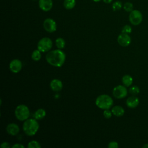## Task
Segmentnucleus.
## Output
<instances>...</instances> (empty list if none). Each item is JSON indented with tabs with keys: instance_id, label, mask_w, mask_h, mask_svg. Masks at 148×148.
<instances>
[{
	"instance_id": "29",
	"label": "nucleus",
	"mask_w": 148,
	"mask_h": 148,
	"mask_svg": "<svg viewBox=\"0 0 148 148\" xmlns=\"http://www.w3.org/2000/svg\"><path fill=\"white\" fill-rule=\"evenodd\" d=\"M12 148H24V146L20 143H16L12 146Z\"/></svg>"
},
{
	"instance_id": "6",
	"label": "nucleus",
	"mask_w": 148,
	"mask_h": 148,
	"mask_svg": "<svg viewBox=\"0 0 148 148\" xmlns=\"http://www.w3.org/2000/svg\"><path fill=\"white\" fill-rule=\"evenodd\" d=\"M143 20L142 13L138 10H133L129 15L130 22L134 25H139Z\"/></svg>"
},
{
	"instance_id": "17",
	"label": "nucleus",
	"mask_w": 148,
	"mask_h": 148,
	"mask_svg": "<svg viewBox=\"0 0 148 148\" xmlns=\"http://www.w3.org/2000/svg\"><path fill=\"white\" fill-rule=\"evenodd\" d=\"M65 9L70 10L73 9L76 5V0H64L63 3Z\"/></svg>"
},
{
	"instance_id": "32",
	"label": "nucleus",
	"mask_w": 148,
	"mask_h": 148,
	"mask_svg": "<svg viewBox=\"0 0 148 148\" xmlns=\"http://www.w3.org/2000/svg\"><path fill=\"white\" fill-rule=\"evenodd\" d=\"M94 2H98L99 1H101V0H92Z\"/></svg>"
},
{
	"instance_id": "12",
	"label": "nucleus",
	"mask_w": 148,
	"mask_h": 148,
	"mask_svg": "<svg viewBox=\"0 0 148 148\" xmlns=\"http://www.w3.org/2000/svg\"><path fill=\"white\" fill-rule=\"evenodd\" d=\"M139 103V99L135 95L128 97L126 100V105L130 108H135Z\"/></svg>"
},
{
	"instance_id": "15",
	"label": "nucleus",
	"mask_w": 148,
	"mask_h": 148,
	"mask_svg": "<svg viewBox=\"0 0 148 148\" xmlns=\"http://www.w3.org/2000/svg\"><path fill=\"white\" fill-rule=\"evenodd\" d=\"M112 114L117 117H121L124 114V109L120 106H114L112 109Z\"/></svg>"
},
{
	"instance_id": "18",
	"label": "nucleus",
	"mask_w": 148,
	"mask_h": 148,
	"mask_svg": "<svg viewBox=\"0 0 148 148\" xmlns=\"http://www.w3.org/2000/svg\"><path fill=\"white\" fill-rule=\"evenodd\" d=\"M35 117L36 120H41L46 116V111L43 109H39L35 113Z\"/></svg>"
},
{
	"instance_id": "2",
	"label": "nucleus",
	"mask_w": 148,
	"mask_h": 148,
	"mask_svg": "<svg viewBox=\"0 0 148 148\" xmlns=\"http://www.w3.org/2000/svg\"><path fill=\"white\" fill-rule=\"evenodd\" d=\"M39 125L36 119H27L25 120L23 129L24 133L28 136L34 135L38 131Z\"/></svg>"
},
{
	"instance_id": "19",
	"label": "nucleus",
	"mask_w": 148,
	"mask_h": 148,
	"mask_svg": "<svg viewBox=\"0 0 148 148\" xmlns=\"http://www.w3.org/2000/svg\"><path fill=\"white\" fill-rule=\"evenodd\" d=\"M31 58L33 60L35 61L40 60V59L41 58V51H39L38 49L35 50L32 53Z\"/></svg>"
},
{
	"instance_id": "28",
	"label": "nucleus",
	"mask_w": 148,
	"mask_h": 148,
	"mask_svg": "<svg viewBox=\"0 0 148 148\" xmlns=\"http://www.w3.org/2000/svg\"><path fill=\"white\" fill-rule=\"evenodd\" d=\"M1 147L2 148H9L10 147V146L9 143L7 142H3L1 144Z\"/></svg>"
},
{
	"instance_id": "30",
	"label": "nucleus",
	"mask_w": 148,
	"mask_h": 148,
	"mask_svg": "<svg viewBox=\"0 0 148 148\" xmlns=\"http://www.w3.org/2000/svg\"><path fill=\"white\" fill-rule=\"evenodd\" d=\"M106 3H110L113 0H102Z\"/></svg>"
},
{
	"instance_id": "4",
	"label": "nucleus",
	"mask_w": 148,
	"mask_h": 148,
	"mask_svg": "<svg viewBox=\"0 0 148 148\" xmlns=\"http://www.w3.org/2000/svg\"><path fill=\"white\" fill-rule=\"evenodd\" d=\"M16 118L20 121H25L29 116V110L25 105H18L14 111Z\"/></svg>"
},
{
	"instance_id": "10",
	"label": "nucleus",
	"mask_w": 148,
	"mask_h": 148,
	"mask_svg": "<svg viewBox=\"0 0 148 148\" xmlns=\"http://www.w3.org/2000/svg\"><path fill=\"white\" fill-rule=\"evenodd\" d=\"M38 5L39 8L44 12H49L53 7L52 0H39Z\"/></svg>"
},
{
	"instance_id": "8",
	"label": "nucleus",
	"mask_w": 148,
	"mask_h": 148,
	"mask_svg": "<svg viewBox=\"0 0 148 148\" xmlns=\"http://www.w3.org/2000/svg\"><path fill=\"white\" fill-rule=\"evenodd\" d=\"M43 28L47 32L51 33L56 31L57 24L53 19L47 18L43 21Z\"/></svg>"
},
{
	"instance_id": "16",
	"label": "nucleus",
	"mask_w": 148,
	"mask_h": 148,
	"mask_svg": "<svg viewBox=\"0 0 148 148\" xmlns=\"http://www.w3.org/2000/svg\"><path fill=\"white\" fill-rule=\"evenodd\" d=\"M122 82L123 85L125 87H130L132 84L133 79L131 76L129 75H125L122 77Z\"/></svg>"
},
{
	"instance_id": "22",
	"label": "nucleus",
	"mask_w": 148,
	"mask_h": 148,
	"mask_svg": "<svg viewBox=\"0 0 148 148\" xmlns=\"http://www.w3.org/2000/svg\"><path fill=\"white\" fill-rule=\"evenodd\" d=\"M133 8H134L133 4L130 2H125L123 5V9L127 12H131L134 10Z\"/></svg>"
},
{
	"instance_id": "20",
	"label": "nucleus",
	"mask_w": 148,
	"mask_h": 148,
	"mask_svg": "<svg viewBox=\"0 0 148 148\" xmlns=\"http://www.w3.org/2000/svg\"><path fill=\"white\" fill-rule=\"evenodd\" d=\"M56 45L58 49H62L65 47V42L63 38H58L56 40Z\"/></svg>"
},
{
	"instance_id": "31",
	"label": "nucleus",
	"mask_w": 148,
	"mask_h": 148,
	"mask_svg": "<svg viewBox=\"0 0 148 148\" xmlns=\"http://www.w3.org/2000/svg\"><path fill=\"white\" fill-rule=\"evenodd\" d=\"M143 148H148V143H146V144H145L143 146H142Z\"/></svg>"
},
{
	"instance_id": "27",
	"label": "nucleus",
	"mask_w": 148,
	"mask_h": 148,
	"mask_svg": "<svg viewBox=\"0 0 148 148\" xmlns=\"http://www.w3.org/2000/svg\"><path fill=\"white\" fill-rule=\"evenodd\" d=\"M118 147H119L118 143L117 142H115V141L110 142L108 144V147L109 148H117Z\"/></svg>"
},
{
	"instance_id": "26",
	"label": "nucleus",
	"mask_w": 148,
	"mask_h": 148,
	"mask_svg": "<svg viewBox=\"0 0 148 148\" xmlns=\"http://www.w3.org/2000/svg\"><path fill=\"white\" fill-rule=\"evenodd\" d=\"M112 112L109 109H105L103 112V116L106 119H110L112 117Z\"/></svg>"
},
{
	"instance_id": "11",
	"label": "nucleus",
	"mask_w": 148,
	"mask_h": 148,
	"mask_svg": "<svg viewBox=\"0 0 148 148\" xmlns=\"http://www.w3.org/2000/svg\"><path fill=\"white\" fill-rule=\"evenodd\" d=\"M9 68L12 72L18 73L22 68V63L19 60L14 59L10 62Z\"/></svg>"
},
{
	"instance_id": "9",
	"label": "nucleus",
	"mask_w": 148,
	"mask_h": 148,
	"mask_svg": "<svg viewBox=\"0 0 148 148\" xmlns=\"http://www.w3.org/2000/svg\"><path fill=\"white\" fill-rule=\"evenodd\" d=\"M117 42L120 46L123 47H127L131 43V39L128 34L121 33L118 36Z\"/></svg>"
},
{
	"instance_id": "7",
	"label": "nucleus",
	"mask_w": 148,
	"mask_h": 148,
	"mask_svg": "<svg viewBox=\"0 0 148 148\" xmlns=\"http://www.w3.org/2000/svg\"><path fill=\"white\" fill-rule=\"evenodd\" d=\"M113 96L117 99H121L125 97L127 95V90L125 86L119 85L113 90Z\"/></svg>"
},
{
	"instance_id": "5",
	"label": "nucleus",
	"mask_w": 148,
	"mask_h": 148,
	"mask_svg": "<svg viewBox=\"0 0 148 148\" xmlns=\"http://www.w3.org/2000/svg\"><path fill=\"white\" fill-rule=\"evenodd\" d=\"M53 45L52 40L47 37H45L39 40L38 43V49L41 52L45 53L49 51Z\"/></svg>"
},
{
	"instance_id": "25",
	"label": "nucleus",
	"mask_w": 148,
	"mask_h": 148,
	"mask_svg": "<svg viewBox=\"0 0 148 148\" xmlns=\"http://www.w3.org/2000/svg\"><path fill=\"white\" fill-rule=\"evenodd\" d=\"M132 32V28L130 25H124L121 30V32L122 33H125V34H129Z\"/></svg>"
},
{
	"instance_id": "14",
	"label": "nucleus",
	"mask_w": 148,
	"mask_h": 148,
	"mask_svg": "<svg viewBox=\"0 0 148 148\" xmlns=\"http://www.w3.org/2000/svg\"><path fill=\"white\" fill-rule=\"evenodd\" d=\"M50 86L53 91H59L61 90L62 88V83L61 80L57 79H54L51 81Z\"/></svg>"
},
{
	"instance_id": "33",
	"label": "nucleus",
	"mask_w": 148,
	"mask_h": 148,
	"mask_svg": "<svg viewBox=\"0 0 148 148\" xmlns=\"http://www.w3.org/2000/svg\"><path fill=\"white\" fill-rule=\"evenodd\" d=\"M33 1H36V0H33Z\"/></svg>"
},
{
	"instance_id": "23",
	"label": "nucleus",
	"mask_w": 148,
	"mask_h": 148,
	"mask_svg": "<svg viewBox=\"0 0 148 148\" xmlns=\"http://www.w3.org/2000/svg\"><path fill=\"white\" fill-rule=\"evenodd\" d=\"M129 92H130V94H131L133 95H136L137 94H138L140 92V89L139 88L136 86H132L129 89Z\"/></svg>"
},
{
	"instance_id": "1",
	"label": "nucleus",
	"mask_w": 148,
	"mask_h": 148,
	"mask_svg": "<svg viewBox=\"0 0 148 148\" xmlns=\"http://www.w3.org/2000/svg\"><path fill=\"white\" fill-rule=\"evenodd\" d=\"M47 62L56 67L61 66L65 60V54L60 49L49 51L46 56Z\"/></svg>"
},
{
	"instance_id": "3",
	"label": "nucleus",
	"mask_w": 148,
	"mask_h": 148,
	"mask_svg": "<svg viewBox=\"0 0 148 148\" xmlns=\"http://www.w3.org/2000/svg\"><path fill=\"white\" fill-rule=\"evenodd\" d=\"M113 101L108 95L102 94L98 96L95 100L96 105L102 109H109L113 105Z\"/></svg>"
},
{
	"instance_id": "21",
	"label": "nucleus",
	"mask_w": 148,
	"mask_h": 148,
	"mask_svg": "<svg viewBox=\"0 0 148 148\" xmlns=\"http://www.w3.org/2000/svg\"><path fill=\"white\" fill-rule=\"evenodd\" d=\"M112 8L113 11H118L122 8V3L121 1H117L112 3Z\"/></svg>"
},
{
	"instance_id": "13",
	"label": "nucleus",
	"mask_w": 148,
	"mask_h": 148,
	"mask_svg": "<svg viewBox=\"0 0 148 148\" xmlns=\"http://www.w3.org/2000/svg\"><path fill=\"white\" fill-rule=\"evenodd\" d=\"M20 131L18 126L15 123H10L7 125L6 131L7 132L12 136L16 135Z\"/></svg>"
},
{
	"instance_id": "24",
	"label": "nucleus",
	"mask_w": 148,
	"mask_h": 148,
	"mask_svg": "<svg viewBox=\"0 0 148 148\" xmlns=\"http://www.w3.org/2000/svg\"><path fill=\"white\" fill-rule=\"evenodd\" d=\"M41 147L40 143L36 140H32L29 142L27 145L28 148H40Z\"/></svg>"
}]
</instances>
